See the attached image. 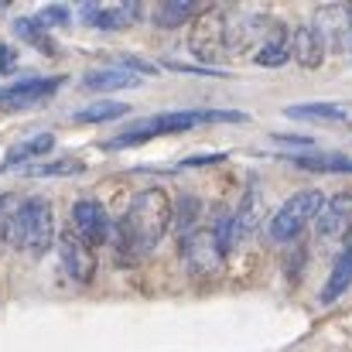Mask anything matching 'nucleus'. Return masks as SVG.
I'll list each match as a JSON object with an SVG mask.
<instances>
[{
	"label": "nucleus",
	"mask_w": 352,
	"mask_h": 352,
	"mask_svg": "<svg viewBox=\"0 0 352 352\" xmlns=\"http://www.w3.org/2000/svg\"><path fill=\"white\" fill-rule=\"evenodd\" d=\"M171 212H175V202L164 188H147L140 192L130 209H126V219H123V239L133 253H151L164 233L171 230Z\"/></svg>",
	"instance_id": "nucleus-1"
},
{
	"label": "nucleus",
	"mask_w": 352,
	"mask_h": 352,
	"mask_svg": "<svg viewBox=\"0 0 352 352\" xmlns=\"http://www.w3.org/2000/svg\"><path fill=\"white\" fill-rule=\"evenodd\" d=\"M243 120H246V113H236V110H175V113H161V117L130 123L123 133L107 140L103 147L120 151V147H137V144H144L157 133H182V130H192V126H202V123H243Z\"/></svg>",
	"instance_id": "nucleus-2"
},
{
	"label": "nucleus",
	"mask_w": 352,
	"mask_h": 352,
	"mask_svg": "<svg viewBox=\"0 0 352 352\" xmlns=\"http://www.w3.org/2000/svg\"><path fill=\"white\" fill-rule=\"evenodd\" d=\"M52 239H55V212H52V202L34 195V199H21V209L14 216V226L7 243L10 246H21L28 250L31 256H45L52 250Z\"/></svg>",
	"instance_id": "nucleus-3"
},
{
	"label": "nucleus",
	"mask_w": 352,
	"mask_h": 352,
	"mask_svg": "<svg viewBox=\"0 0 352 352\" xmlns=\"http://www.w3.org/2000/svg\"><path fill=\"white\" fill-rule=\"evenodd\" d=\"M322 206H325V195H322L318 188H305V192L291 195V199L270 216V223H267L270 239H274V243L294 239V236L301 233V230L322 212Z\"/></svg>",
	"instance_id": "nucleus-4"
},
{
	"label": "nucleus",
	"mask_w": 352,
	"mask_h": 352,
	"mask_svg": "<svg viewBox=\"0 0 352 352\" xmlns=\"http://www.w3.org/2000/svg\"><path fill=\"white\" fill-rule=\"evenodd\" d=\"M226 10L206 7L188 24V52L202 62H216L226 52Z\"/></svg>",
	"instance_id": "nucleus-5"
},
{
	"label": "nucleus",
	"mask_w": 352,
	"mask_h": 352,
	"mask_svg": "<svg viewBox=\"0 0 352 352\" xmlns=\"http://www.w3.org/2000/svg\"><path fill=\"white\" fill-rule=\"evenodd\" d=\"M58 256H62L65 274H69L76 284H89V280L96 277V253H93V246L82 243L72 230L58 236Z\"/></svg>",
	"instance_id": "nucleus-6"
},
{
	"label": "nucleus",
	"mask_w": 352,
	"mask_h": 352,
	"mask_svg": "<svg viewBox=\"0 0 352 352\" xmlns=\"http://www.w3.org/2000/svg\"><path fill=\"white\" fill-rule=\"evenodd\" d=\"M62 82H65V76H55V79H24L17 86H7V89H0V110L3 113H21V110L41 103L45 96H52Z\"/></svg>",
	"instance_id": "nucleus-7"
},
{
	"label": "nucleus",
	"mask_w": 352,
	"mask_h": 352,
	"mask_svg": "<svg viewBox=\"0 0 352 352\" xmlns=\"http://www.w3.org/2000/svg\"><path fill=\"white\" fill-rule=\"evenodd\" d=\"M72 233L79 236L82 243H89V246H100V243L110 236V216L103 212L100 202L79 199V202L72 206Z\"/></svg>",
	"instance_id": "nucleus-8"
},
{
	"label": "nucleus",
	"mask_w": 352,
	"mask_h": 352,
	"mask_svg": "<svg viewBox=\"0 0 352 352\" xmlns=\"http://www.w3.org/2000/svg\"><path fill=\"white\" fill-rule=\"evenodd\" d=\"M315 219H318V236L322 239H342V236H349L352 233V192L332 195Z\"/></svg>",
	"instance_id": "nucleus-9"
},
{
	"label": "nucleus",
	"mask_w": 352,
	"mask_h": 352,
	"mask_svg": "<svg viewBox=\"0 0 352 352\" xmlns=\"http://www.w3.org/2000/svg\"><path fill=\"white\" fill-rule=\"evenodd\" d=\"M182 256H185L192 274H212L219 267V260H223V253H219V246H216V239H212L209 230H195L188 236L182 243Z\"/></svg>",
	"instance_id": "nucleus-10"
},
{
	"label": "nucleus",
	"mask_w": 352,
	"mask_h": 352,
	"mask_svg": "<svg viewBox=\"0 0 352 352\" xmlns=\"http://www.w3.org/2000/svg\"><path fill=\"white\" fill-rule=\"evenodd\" d=\"M315 31L325 48H349V7H322L315 14Z\"/></svg>",
	"instance_id": "nucleus-11"
},
{
	"label": "nucleus",
	"mask_w": 352,
	"mask_h": 352,
	"mask_svg": "<svg viewBox=\"0 0 352 352\" xmlns=\"http://www.w3.org/2000/svg\"><path fill=\"white\" fill-rule=\"evenodd\" d=\"M291 58L305 69H318L322 58H325V45L318 38V31L311 24H298L291 31Z\"/></svg>",
	"instance_id": "nucleus-12"
},
{
	"label": "nucleus",
	"mask_w": 352,
	"mask_h": 352,
	"mask_svg": "<svg viewBox=\"0 0 352 352\" xmlns=\"http://www.w3.org/2000/svg\"><path fill=\"white\" fill-rule=\"evenodd\" d=\"M140 86V76H133L130 69L120 65H103V69H89L82 76V89L89 93H110V89H133Z\"/></svg>",
	"instance_id": "nucleus-13"
},
{
	"label": "nucleus",
	"mask_w": 352,
	"mask_h": 352,
	"mask_svg": "<svg viewBox=\"0 0 352 352\" xmlns=\"http://www.w3.org/2000/svg\"><path fill=\"white\" fill-rule=\"evenodd\" d=\"M291 58V34L284 31V24H274V31L267 34V41L256 48V65L263 69H277Z\"/></svg>",
	"instance_id": "nucleus-14"
},
{
	"label": "nucleus",
	"mask_w": 352,
	"mask_h": 352,
	"mask_svg": "<svg viewBox=\"0 0 352 352\" xmlns=\"http://www.w3.org/2000/svg\"><path fill=\"white\" fill-rule=\"evenodd\" d=\"M287 161L301 171H325V175H352V157L346 154H287Z\"/></svg>",
	"instance_id": "nucleus-15"
},
{
	"label": "nucleus",
	"mask_w": 352,
	"mask_h": 352,
	"mask_svg": "<svg viewBox=\"0 0 352 352\" xmlns=\"http://www.w3.org/2000/svg\"><path fill=\"white\" fill-rule=\"evenodd\" d=\"M263 219V209H260V188L256 185H250V192L243 195V206H239V212L233 216V250L239 239H246V236L256 230V223Z\"/></svg>",
	"instance_id": "nucleus-16"
},
{
	"label": "nucleus",
	"mask_w": 352,
	"mask_h": 352,
	"mask_svg": "<svg viewBox=\"0 0 352 352\" xmlns=\"http://www.w3.org/2000/svg\"><path fill=\"white\" fill-rule=\"evenodd\" d=\"M52 147H55V133H34V137H28V140H21V144H14V147L7 151L0 171H10V168H17V164H24V161H31V157H41V154H48Z\"/></svg>",
	"instance_id": "nucleus-17"
},
{
	"label": "nucleus",
	"mask_w": 352,
	"mask_h": 352,
	"mask_svg": "<svg viewBox=\"0 0 352 352\" xmlns=\"http://www.w3.org/2000/svg\"><path fill=\"white\" fill-rule=\"evenodd\" d=\"M349 284H352V243L339 253V260H336V267H332V274H329V280L322 287V305H332L336 298H342Z\"/></svg>",
	"instance_id": "nucleus-18"
},
{
	"label": "nucleus",
	"mask_w": 352,
	"mask_h": 352,
	"mask_svg": "<svg viewBox=\"0 0 352 352\" xmlns=\"http://www.w3.org/2000/svg\"><path fill=\"white\" fill-rule=\"evenodd\" d=\"M291 120H329V123H336V120H346L349 117V110L342 107V103H294V107H287L284 110Z\"/></svg>",
	"instance_id": "nucleus-19"
},
{
	"label": "nucleus",
	"mask_w": 352,
	"mask_h": 352,
	"mask_svg": "<svg viewBox=\"0 0 352 352\" xmlns=\"http://www.w3.org/2000/svg\"><path fill=\"white\" fill-rule=\"evenodd\" d=\"M199 212H202V202H199L195 195H185V199L178 202V209L171 212V230L178 233L182 243L199 230Z\"/></svg>",
	"instance_id": "nucleus-20"
},
{
	"label": "nucleus",
	"mask_w": 352,
	"mask_h": 352,
	"mask_svg": "<svg viewBox=\"0 0 352 352\" xmlns=\"http://www.w3.org/2000/svg\"><path fill=\"white\" fill-rule=\"evenodd\" d=\"M140 17V7L137 3H120V7H100L89 21L96 24V28H107V31H117V28H126V24H133Z\"/></svg>",
	"instance_id": "nucleus-21"
},
{
	"label": "nucleus",
	"mask_w": 352,
	"mask_h": 352,
	"mask_svg": "<svg viewBox=\"0 0 352 352\" xmlns=\"http://www.w3.org/2000/svg\"><path fill=\"white\" fill-rule=\"evenodd\" d=\"M195 14H199V7L192 0H168V3H161L154 10V21L161 28H178V24H188Z\"/></svg>",
	"instance_id": "nucleus-22"
},
{
	"label": "nucleus",
	"mask_w": 352,
	"mask_h": 352,
	"mask_svg": "<svg viewBox=\"0 0 352 352\" xmlns=\"http://www.w3.org/2000/svg\"><path fill=\"white\" fill-rule=\"evenodd\" d=\"M123 113H130L126 103H117V100H100L93 107H82L76 113V123H107V120H117Z\"/></svg>",
	"instance_id": "nucleus-23"
},
{
	"label": "nucleus",
	"mask_w": 352,
	"mask_h": 352,
	"mask_svg": "<svg viewBox=\"0 0 352 352\" xmlns=\"http://www.w3.org/2000/svg\"><path fill=\"white\" fill-rule=\"evenodd\" d=\"M14 34H17V38H24L28 45L41 48V52H55V41L45 34V28H41L34 17H17V21H14Z\"/></svg>",
	"instance_id": "nucleus-24"
},
{
	"label": "nucleus",
	"mask_w": 352,
	"mask_h": 352,
	"mask_svg": "<svg viewBox=\"0 0 352 352\" xmlns=\"http://www.w3.org/2000/svg\"><path fill=\"white\" fill-rule=\"evenodd\" d=\"M82 171V161H76V157H62V161H52V164H34V168H28V175H34V178H52V175H79Z\"/></svg>",
	"instance_id": "nucleus-25"
},
{
	"label": "nucleus",
	"mask_w": 352,
	"mask_h": 352,
	"mask_svg": "<svg viewBox=\"0 0 352 352\" xmlns=\"http://www.w3.org/2000/svg\"><path fill=\"white\" fill-rule=\"evenodd\" d=\"M34 21H38L41 28H62V24H69V10H65V7H45Z\"/></svg>",
	"instance_id": "nucleus-26"
},
{
	"label": "nucleus",
	"mask_w": 352,
	"mask_h": 352,
	"mask_svg": "<svg viewBox=\"0 0 352 352\" xmlns=\"http://www.w3.org/2000/svg\"><path fill=\"white\" fill-rule=\"evenodd\" d=\"M274 144H280V147H294V151H311V137H284V133H277Z\"/></svg>",
	"instance_id": "nucleus-27"
},
{
	"label": "nucleus",
	"mask_w": 352,
	"mask_h": 352,
	"mask_svg": "<svg viewBox=\"0 0 352 352\" xmlns=\"http://www.w3.org/2000/svg\"><path fill=\"white\" fill-rule=\"evenodd\" d=\"M175 72H192V76H223L219 69H199V65H185V62H164Z\"/></svg>",
	"instance_id": "nucleus-28"
},
{
	"label": "nucleus",
	"mask_w": 352,
	"mask_h": 352,
	"mask_svg": "<svg viewBox=\"0 0 352 352\" xmlns=\"http://www.w3.org/2000/svg\"><path fill=\"white\" fill-rule=\"evenodd\" d=\"M17 69V55L10 45H0V72H14Z\"/></svg>",
	"instance_id": "nucleus-29"
},
{
	"label": "nucleus",
	"mask_w": 352,
	"mask_h": 352,
	"mask_svg": "<svg viewBox=\"0 0 352 352\" xmlns=\"http://www.w3.org/2000/svg\"><path fill=\"white\" fill-rule=\"evenodd\" d=\"M223 161V154H199V157H188L182 168H195V164H219Z\"/></svg>",
	"instance_id": "nucleus-30"
},
{
	"label": "nucleus",
	"mask_w": 352,
	"mask_h": 352,
	"mask_svg": "<svg viewBox=\"0 0 352 352\" xmlns=\"http://www.w3.org/2000/svg\"><path fill=\"white\" fill-rule=\"evenodd\" d=\"M349 48H352V7H349Z\"/></svg>",
	"instance_id": "nucleus-31"
}]
</instances>
